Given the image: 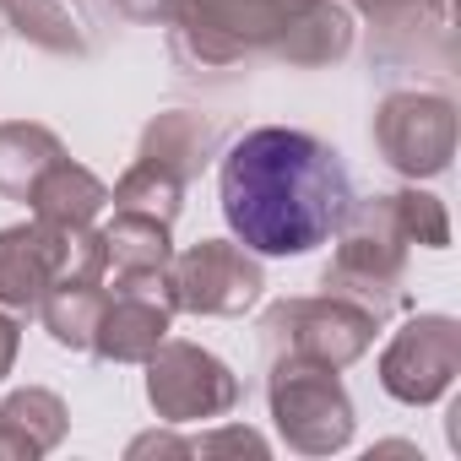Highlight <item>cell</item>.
Here are the masks:
<instances>
[{
  "label": "cell",
  "instance_id": "cell-1",
  "mask_svg": "<svg viewBox=\"0 0 461 461\" xmlns=\"http://www.w3.org/2000/svg\"><path fill=\"white\" fill-rule=\"evenodd\" d=\"M222 217L250 256H310L353 206L342 158L310 131L261 125L222 152Z\"/></svg>",
  "mask_w": 461,
  "mask_h": 461
},
{
  "label": "cell",
  "instance_id": "cell-22",
  "mask_svg": "<svg viewBox=\"0 0 461 461\" xmlns=\"http://www.w3.org/2000/svg\"><path fill=\"white\" fill-rule=\"evenodd\" d=\"M353 6L364 12V17H375V23H396V17H412V12H434L439 23H445V0H353Z\"/></svg>",
  "mask_w": 461,
  "mask_h": 461
},
{
  "label": "cell",
  "instance_id": "cell-9",
  "mask_svg": "<svg viewBox=\"0 0 461 461\" xmlns=\"http://www.w3.org/2000/svg\"><path fill=\"white\" fill-rule=\"evenodd\" d=\"M456 375H461V326L450 315L407 321L380 353V385H385V396H396L407 407L439 402L456 385Z\"/></svg>",
  "mask_w": 461,
  "mask_h": 461
},
{
  "label": "cell",
  "instance_id": "cell-13",
  "mask_svg": "<svg viewBox=\"0 0 461 461\" xmlns=\"http://www.w3.org/2000/svg\"><path fill=\"white\" fill-rule=\"evenodd\" d=\"M217 147H222V131H217L212 120H201V114H190V109H168V114H158V120L141 131L136 158H141V163H158L163 174H174L179 185H190V179L217 158Z\"/></svg>",
  "mask_w": 461,
  "mask_h": 461
},
{
  "label": "cell",
  "instance_id": "cell-16",
  "mask_svg": "<svg viewBox=\"0 0 461 461\" xmlns=\"http://www.w3.org/2000/svg\"><path fill=\"white\" fill-rule=\"evenodd\" d=\"M66 158L60 136L39 120H6L0 125V195L6 201H28V190L39 185V174Z\"/></svg>",
  "mask_w": 461,
  "mask_h": 461
},
{
  "label": "cell",
  "instance_id": "cell-2",
  "mask_svg": "<svg viewBox=\"0 0 461 461\" xmlns=\"http://www.w3.org/2000/svg\"><path fill=\"white\" fill-rule=\"evenodd\" d=\"M109 277L104 228L93 222H17L0 228V310L33 315L55 288H87Z\"/></svg>",
  "mask_w": 461,
  "mask_h": 461
},
{
  "label": "cell",
  "instance_id": "cell-8",
  "mask_svg": "<svg viewBox=\"0 0 461 461\" xmlns=\"http://www.w3.org/2000/svg\"><path fill=\"white\" fill-rule=\"evenodd\" d=\"M375 147L407 179H434L456 158V104L445 93H391L375 109Z\"/></svg>",
  "mask_w": 461,
  "mask_h": 461
},
{
  "label": "cell",
  "instance_id": "cell-24",
  "mask_svg": "<svg viewBox=\"0 0 461 461\" xmlns=\"http://www.w3.org/2000/svg\"><path fill=\"white\" fill-rule=\"evenodd\" d=\"M114 6H120L131 23H168V17H174V0H114Z\"/></svg>",
  "mask_w": 461,
  "mask_h": 461
},
{
  "label": "cell",
  "instance_id": "cell-21",
  "mask_svg": "<svg viewBox=\"0 0 461 461\" xmlns=\"http://www.w3.org/2000/svg\"><path fill=\"white\" fill-rule=\"evenodd\" d=\"M267 456V439L256 429H217V434H201V439H185V456Z\"/></svg>",
  "mask_w": 461,
  "mask_h": 461
},
{
  "label": "cell",
  "instance_id": "cell-15",
  "mask_svg": "<svg viewBox=\"0 0 461 461\" xmlns=\"http://www.w3.org/2000/svg\"><path fill=\"white\" fill-rule=\"evenodd\" d=\"M168 228L174 222L147 217V212H114L104 222V250H109L114 277H163L168 261H174Z\"/></svg>",
  "mask_w": 461,
  "mask_h": 461
},
{
  "label": "cell",
  "instance_id": "cell-14",
  "mask_svg": "<svg viewBox=\"0 0 461 461\" xmlns=\"http://www.w3.org/2000/svg\"><path fill=\"white\" fill-rule=\"evenodd\" d=\"M23 206H33L39 222H98L109 212V185L93 168H82L71 158H55L39 174V185L28 190Z\"/></svg>",
  "mask_w": 461,
  "mask_h": 461
},
{
  "label": "cell",
  "instance_id": "cell-11",
  "mask_svg": "<svg viewBox=\"0 0 461 461\" xmlns=\"http://www.w3.org/2000/svg\"><path fill=\"white\" fill-rule=\"evenodd\" d=\"M348 50H353V17L342 6H331V0H288L267 55L283 66L315 71V66H337Z\"/></svg>",
  "mask_w": 461,
  "mask_h": 461
},
{
  "label": "cell",
  "instance_id": "cell-23",
  "mask_svg": "<svg viewBox=\"0 0 461 461\" xmlns=\"http://www.w3.org/2000/svg\"><path fill=\"white\" fill-rule=\"evenodd\" d=\"M17 348H23V326H17V315H12V310H0V380L12 375Z\"/></svg>",
  "mask_w": 461,
  "mask_h": 461
},
{
  "label": "cell",
  "instance_id": "cell-19",
  "mask_svg": "<svg viewBox=\"0 0 461 461\" xmlns=\"http://www.w3.org/2000/svg\"><path fill=\"white\" fill-rule=\"evenodd\" d=\"M109 206H114V212H147V217L174 222L179 206H185V185H179L174 174H163L158 163H141V158H136V163L114 179Z\"/></svg>",
  "mask_w": 461,
  "mask_h": 461
},
{
  "label": "cell",
  "instance_id": "cell-6",
  "mask_svg": "<svg viewBox=\"0 0 461 461\" xmlns=\"http://www.w3.org/2000/svg\"><path fill=\"white\" fill-rule=\"evenodd\" d=\"M147 402L163 423H206L240 407V375L195 342L163 337L147 358Z\"/></svg>",
  "mask_w": 461,
  "mask_h": 461
},
{
  "label": "cell",
  "instance_id": "cell-5",
  "mask_svg": "<svg viewBox=\"0 0 461 461\" xmlns=\"http://www.w3.org/2000/svg\"><path fill=\"white\" fill-rule=\"evenodd\" d=\"M380 321L337 294H315V299H283L267 310L261 321V348L267 358H310L326 369H348L369 353Z\"/></svg>",
  "mask_w": 461,
  "mask_h": 461
},
{
  "label": "cell",
  "instance_id": "cell-12",
  "mask_svg": "<svg viewBox=\"0 0 461 461\" xmlns=\"http://www.w3.org/2000/svg\"><path fill=\"white\" fill-rule=\"evenodd\" d=\"M66 402L50 385H23L0 402V461H39L66 439Z\"/></svg>",
  "mask_w": 461,
  "mask_h": 461
},
{
  "label": "cell",
  "instance_id": "cell-10",
  "mask_svg": "<svg viewBox=\"0 0 461 461\" xmlns=\"http://www.w3.org/2000/svg\"><path fill=\"white\" fill-rule=\"evenodd\" d=\"M174 326V299H168V272L163 277H114V294H104L93 348L104 364H147L158 342Z\"/></svg>",
  "mask_w": 461,
  "mask_h": 461
},
{
  "label": "cell",
  "instance_id": "cell-4",
  "mask_svg": "<svg viewBox=\"0 0 461 461\" xmlns=\"http://www.w3.org/2000/svg\"><path fill=\"white\" fill-rule=\"evenodd\" d=\"M272 423L288 450L299 456H331L353 439V396L337 380V369L310 358H272L267 380Z\"/></svg>",
  "mask_w": 461,
  "mask_h": 461
},
{
  "label": "cell",
  "instance_id": "cell-17",
  "mask_svg": "<svg viewBox=\"0 0 461 461\" xmlns=\"http://www.w3.org/2000/svg\"><path fill=\"white\" fill-rule=\"evenodd\" d=\"M0 17L6 28L33 44V50H50V55H87V33L82 23L71 17L66 0H0Z\"/></svg>",
  "mask_w": 461,
  "mask_h": 461
},
{
  "label": "cell",
  "instance_id": "cell-20",
  "mask_svg": "<svg viewBox=\"0 0 461 461\" xmlns=\"http://www.w3.org/2000/svg\"><path fill=\"white\" fill-rule=\"evenodd\" d=\"M391 212L402 222L407 245H423V250H445L450 245V217H445L439 195H429V190H391Z\"/></svg>",
  "mask_w": 461,
  "mask_h": 461
},
{
  "label": "cell",
  "instance_id": "cell-18",
  "mask_svg": "<svg viewBox=\"0 0 461 461\" xmlns=\"http://www.w3.org/2000/svg\"><path fill=\"white\" fill-rule=\"evenodd\" d=\"M104 283H87V288H55V294H44V304L33 310L39 321H44V331L60 342V348H71V353H87L93 348V326H98V310H104Z\"/></svg>",
  "mask_w": 461,
  "mask_h": 461
},
{
  "label": "cell",
  "instance_id": "cell-3",
  "mask_svg": "<svg viewBox=\"0 0 461 461\" xmlns=\"http://www.w3.org/2000/svg\"><path fill=\"white\" fill-rule=\"evenodd\" d=\"M402 277H407V234L391 212V195L353 201L348 217L337 222V250H331V267H326L321 288L369 310L385 326L407 304Z\"/></svg>",
  "mask_w": 461,
  "mask_h": 461
},
{
  "label": "cell",
  "instance_id": "cell-7",
  "mask_svg": "<svg viewBox=\"0 0 461 461\" xmlns=\"http://www.w3.org/2000/svg\"><path fill=\"white\" fill-rule=\"evenodd\" d=\"M261 288V256H250L240 240H201L168 261V299L185 315H245L256 310Z\"/></svg>",
  "mask_w": 461,
  "mask_h": 461
}]
</instances>
